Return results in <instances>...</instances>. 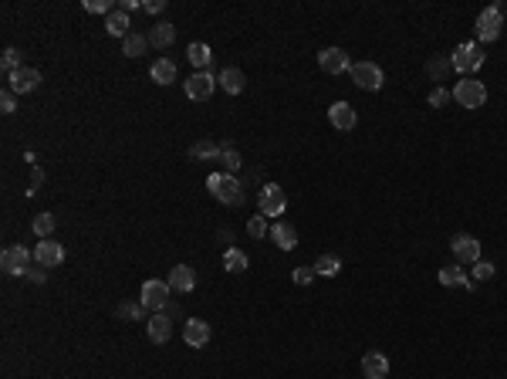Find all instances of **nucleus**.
I'll use <instances>...</instances> for the list:
<instances>
[{
  "mask_svg": "<svg viewBox=\"0 0 507 379\" xmlns=\"http://www.w3.org/2000/svg\"><path fill=\"white\" fill-rule=\"evenodd\" d=\"M206 190L220 204H227V207H240L244 204V186H240V180L230 176V173H210L206 176Z\"/></svg>",
  "mask_w": 507,
  "mask_h": 379,
  "instance_id": "1",
  "label": "nucleus"
},
{
  "mask_svg": "<svg viewBox=\"0 0 507 379\" xmlns=\"http://www.w3.org/2000/svg\"><path fill=\"white\" fill-rule=\"evenodd\" d=\"M477 44H490L501 38V31H504V7L501 3H490V7H484L480 14H477Z\"/></svg>",
  "mask_w": 507,
  "mask_h": 379,
  "instance_id": "2",
  "label": "nucleus"
},
{
  "mask_svg": "<svg viewBox=\"0 0 507 379\" xmlns=\"http://www.w3.org/2000/svg\"><path fill=\"white\" fill-rule=\"evenodd\" d=\"M450 65H453V72H460V75H473V72H480L484 68V51H480V44L477 41H464L453 47V54H450Z\"/></svg>",
  "mask_w": 507,
  "mask_h": 379,
  "instance_id": "3",
  "label": "nucleus"
},
{
  "mask_svg": "<svg viewBox=\"0 0 507 379\" xmlns=\"http://www.w3.org/2000/svg\"><path fill=\"white\" fill-rule=\"evenodd\" d=\"M453 102L460 109H484L487 102V85L477 82V78H464V82L453 85Z\"/></svg>",
  "mask_w": 507,
  "mask_h": 379,
  "instance_id": "4",
  "label": "nucleus"
},
{
  "mask_svg": "<svg viewBox=\"0 0 507 379\" xmlns=\"http://www.w3.org/2000/svg\"><path fill=\"white\" fill-rule=\"evenodd\" d=\"M257 207H261L264 217H281V213L288 210V193L277 183H264L257 190Z\"/></svg>",
  "mask_w": 507,
  "mask_h": 379,
  "instance_id": "5",
  "label": "nucleus"
},
{
  "mask_svg": "<svg viewBox=\"0 0 507 379\" xmlns=\"http://www.w3.org/2000/svg\"><path fill=\"white\" fill-rule=\"evenodd\" d=\"M349 75H352V82L358 85L362 91H379L382 82H386V78H382V68H379V65H372V61H355Z\"/></svg>",
  "mask_w": 507,
  "mask_h": 379,
  "instance_id": "6",
  "label": "nucleus"
},
{
  "mask_svg": "<svg viewBox=\"0 0 507 379\" xmlns=\"http://www.w3.org/2000/svg\"><path fill=\"white\" fill-rule=\"evenodd\" d=\"M169 281H146L142 285V305H146V312H153V315H159V312H166L169 308Z\"/></svg>",
  "mask_w": 507,
  "mask_h": 379,
  "instance_id": "7",
  "label": "nucleus"
},
{
  "mask_svg": "<svg viewBox=\"0 0 507 379\" xmlns=\"http://www.w3.org/2000/svg\"><path fill=\"white\" fill-rule=\"evenodd\" d=\"M31 261H34V251H28L24 244H10L7 251L0 254V268L7 274H28Z\"/></svg>",
  "mask_w": 507,
  "mask_h": 379,
  "instance_id": "8",
  "label": "nucleus"
},
{
  "mask_svg": "<svg viewBox=\"0 0 507 379\" xmlns=\"http://www.w3.org/2000/svg\"><path fill=\"white\" fill-rule=\"evenodd\" d=\"M318 68H321L325 75H345V72H352V58L342 47H325V51L318 54Z\"/></svg>",
  "mask_w": 507,
  "mask_h": 379,
  "instance_id": "9",
  "label": "nucleus"
},
{
  "mask_svg": "<svg viewBox=\"0 0 507 379\" xmlns=\"http://www.w3.org/2000/svg\"><path fill=\"white\" fill-rule=\"evenodd\" d=\"M450 251H453L457 261H464V264H477L480 261V241L473 234H453L450 237Z\"/></svg>",
  "mask_w": 507,
  "mask_h": 379,
  "instance_id": "10",
  "label": "nucleus"
},
{
  "mask_svg": "<svg viewBox=\"0 0 507 379\" xmlns=\"http://www.w3.org/2000/svg\"><path fill=\"white\" fill-rule=\"evenodd\" d=\"M213 88H217L213 72H196V75L186 78V98H193V102H206V98L213 95Z\"/></svg>",
  "mask_w": 507,
  "mask_h": 379,
  "instance_id": "11",
  "label": "nucleus"
},
{
  "mask_svg": "<svg viewBox=\"0 0 507 379\" xmlns=\"http://www.w3.org/2000/svg\"><path fill=\"white\" fill-rule=\"evenodd\" d=\"M38 85H41L38 68H17L14 75H7V88H10L14 95H28V91H34Z\"/></svg>",
  "mask_w": 507,
  "mask_h": 379,
  "instance_id": "12",
  "label": "nucleus"
},
{
  "mask_svg": "<svg viewBox=\"0 0 507 379\" xmlns=\"http://www.w3.org/2000/svg\"><path fill=\"white\" fill-rule=\"evenodd\" d=\"M34 261H38V268H58L65 261V248L47 237V241H41L38 248H34Z\"/></svg>",
  "mask_w": 507,
  "mask_h": 379,
  "instance_id": "13",
  "label": "nucleus"
},
{
  "mask_svg": "<svg viewBox=\"0 0 507 379\" xmlns=\"http://www.w3.org/2000/svg\"><path fill=\"white\" fill-rule=\"evenodd\" d=\"M183 342H186L190 349H203V345L210 342V325H206L203 318H186V325H183Z\"/></svg>",
  "mask_w": 507,
  "mask_h": 379,
  "instance_id": "14",
  "label": "nucleus"
},
{
  "mask_svg": "<svg viewBox=\"0 0 507 379\" xmlns=\"http://www.w3.org/2000/svg\"><path fill=\"white\" fill-rule=\"evenodd\" d=\"M166 281H169V288H173V292H183V295H186V292H193V288H196V271L190 268V264H176V268L169 271V278H166Z\"/></svg>",
  "mask_w": 507,
  "mask_h": 379,
  "instance_id": "15",
  "label": "nucleus"
},
{
  "mask_svg": "<svg viewBox=\"0 0 507 379\" xmlns=\"http://www.w3.org/2000/svg\"><path fill=\"white\" fill-rule=\"evenodd\" d=\"M440 285H443V288H467V292H473V281H470V274L460 264L440 268Z\"/></svg>",
  "mask_w": 507,
  "mask_h": 379,
  "instance_id": "16",
  "label": "nucleus"
},
{
  "mask_svg": "<svg viewBox=\"0 0 507 379\" xmlns=\"http://www.w3.org/2000/svg\"><path fill=\"white\" fill-rule=\"evenodd\" d=\"M328 119H332V126L338 129V132H349V129H355V122H358V116H355V109H352L349 102H335V105L328 109Z\"/></svg>",
  "mask_w": 507,
  "mask_h": 379,
  "instance_id": "17",
  "label": "nucleus"
},
{
  "mask_svg": "<svg viewBox=\"0 0 507 379\" xmlns=\"http://www.w3.org/2000/svg\"><path fill=\"white\" fill-rule=\"evenodd\" d=\"M362 373H365V379H386L389 376V359L382 352H365L362 356Z\"/></svg>",
  "mask_w": 507,
  "mask_h": 379,
  "instance_id": "18",
  "label": "nucleus"
},
{
  "mask_svg": "<svg viewBox=\"0 0 507 379\" xmlns=\"http://www.w3.org/2000/svg\"><path fill=\"white\" fill-rule=\"evenodd\" d=\"M271 241L281 251H294V248H298V230H294L288 220H277L271 227Z\"/></svg>",
  "mask_w": 507,
  "mask_h": 379,
  "instance_id": "19",
  "label": "nucleus"
},
{
  "mask_svg": "<svg viewBox=\"0 0 507 379\" xmlns=\"http://www.w3.org/2000/svg\"><path fill=\"white\" fill-rule=\"evenodd\" d=\"M146 332H149V338H153L156 345L169 342V336H173V315H166V312L153 315V318H149V325H146Z\"/></svg>",
  "mask_w": 507,
  "mask_h": 379,
  "instance_id": "20",
  "label": "nucleus"
},
{
  "mask_svg": "<svg viewBox=\"0 0 507 379\" xmlns=\"http://www.w3.org/2000/svg\"><path fill=\"white\" fill-rule=\"evenodd\" d=\"M186 61L193 65L196 72H210V68H213V51H210V44L193 41L186 47Z\"/></svg>",
  "mask_w": 507,
  "mask_h": 379,
  "instance_id": "21",
  "label": "nucleus"
},
{
  "mask_svg": "<svg viewBox=\"0 0 507 379\" xmlns=\"http://www.w3.org/2000/svg\"><path fill=\"white\" fill-rule=\"evenodd\" d=\"M105 31H109L112 38H122V41L132 34V21H129V14H125L122 7H116V10L105 17Z\"/></svg>",
  "mask_w": 507,
  "mask_h": 379,
  "instance_id": "22",
  "label": "nucleus"
},
{
  "mask_svg": "<svg viewBox=\"0 0 507 379\" xmlns=\"http://www.w3.org/2000/svg\"><path fill=\"white\" fill-rule=\"evenodd\" d=\"M217 85H220L227 95H240V91H244V85H247V78H244V72H240V68H224V72L217 75Z\"/></svg>",
  "mask_w": 507,
  "mask_h": 379,
  "instance_id": "23",
  "label": "nucleus"
},
{
  "mask_svg": "<svg viewBox=\"0 0 507 379\" xmlns=\"http://www.w3.org/2000/svg\"><path fill=\"white\" fill-rule=\"evenodd\" d=\"M149 78L156 85H173L176 82V61L173 58H159L156 65L149 68Z\"/></svg>",
  "mask_w": 507,
  "mask_h": 379,
  "instance_id": "24",
  "label": "nucleus"
},
{
  "mask_svg": "<svg viewBox=\"0 0 507 379\" xmlns=\"http://www.w3.org/2000/svg\"><path fill=\"white\" fill-rule=\"evenodd\" d=\"M173 41H176V24H169V21H159L156 28L149 31V44L153 47H169Z\"/></svg>",
  "mask_w": 507,
  "mask_h": 379,
  "instance_id": "25",
  "label": "nucleus"
},
{
  "mask_svg": "<svg viewBox=\"0 0 507 379\" xmlns=\"http://www.w3.org/2000/svg\"><path fill=\"white\" fill-rule=\"evenodd\" d=\"M146 47H149V34L132 31V34L122 41V54H125V58H142V54H146Z\"/></svg>",
  "mask_w": 507,
  "mask_h": 379,
  "instance_id": "26",
  "label": "nucleus"
},
{
  "mask_svg": "<svg viewBox=\"0 0 507 379\" xmlns=\"http://www.w3.org/2000/svg\"><path fill=\"white\" fill-rule=\"evenodd\" d=\"M342 271V257L338 254H321L318 261H314V274L318 278H335Z\"/></svg>",
  "mask_w": 507,
  "mask_h": 379,
  "instance_id": "27",
  "label": "nucleus"
},
{
  "mask_svg": "<svg viewBox=\"0 0 507 379\" xmlns=\"http://www.w3.org/2000/svg\"><path fill=\"white\" fill-rule=\"evenodd\" d=\"M450 72H453V65H450V54H436V58H429L427 75L433 78V82H443Z\"/></svg>",
  "mask_w": 507,
  "mask_h": 379,
  "instance_id": "28",
  "label": "nucleus"
},
{
  "mask_svg": "<svg viewBox=\"0 0 507 379\" xmlns=\"http://www.w3.org/2000/svg\"><path fill=\"white\" fill-rule=\"evenodd\" d=\"M190 156L193 160H220V142H213V139H199L190 146Z\"/></svg>",
  "mask_w": 507,
  "mask_h": 379,
  "instance_id": "29",
  "label": "nucleus"
},
{
  "mask_svg": "<svg viewBox=\"0 0 507 379\" xmlns=\"http://www.w3.org/2000/svg\"><path fill=\"white\" fill-rule=\"evenodd\" d=\"M220 166H224V173H230V176L240 173V153H237L230 142H220Z\"/></svg>",
  "mask_w": 507,
  "mask_h": 379,
  "instance_id": "30",
  "label": "nucleus"
},
{
  "mask_svg": "<svg viewBox=\"0 0 507 379\" xmlns=\"http://www.w3.org/2000/svg\"><path fill=\"white\" fill-rule=\"evenodd\" d=\"M247 264H250V261H247V254L237 251V248H227V254H224V268H227L230 274H244V271H247Z\"/></svg>",
  "mask_w": 507,
  "mask_h": 379,
  "instance_id": "31",
  "label": "nucleus"
},
{
  "mask_svg": "<svg viewBox=\"0 0 507 379\" xmlns=\"http://www.w3.org/2000/svg\"><path fill=\"white\" fill-rule=\"evenodd\" d=\"M142 315H146V305H142V301H139V305H136V301H122V305H118V318L139 322Z\"/></svg>",
  "mask_w": 507,
  "mask_h": 379,
  "instance_id": "32",
  "label": "nucleus"
},
{
  "mask_svg": "<svg viewBox=\"0 0 507 379\" xmlns=\"http://www.w3.org/2000/svg\"><path fill=\"white\" fill-rule=\"evenodd\" d=\"M34 234H38L41 241H47V237L54 234V217H51V213H38V217H34Z\"/></svg>",
  "mask_w": 507,
  "mask_h": 379,
  "instance_id": "33",
  "label": "nucleus"
},
{
  "mask_svg": "<svg viewBox=\"0 0 507 379\" xmlns=\"http://www.w3.org/2000/svg\"><path fill=\"white\" fill-rule=\"evenodd\" d=\"M494 271H497V268H494L490 261H477V264H473V271H470V281H473V285H477V281H490V278H494Z\"/></svg>",
  "mask_w": 507,
  "mask_h": 379,
  "instance_id": "34",
  "label": "nucleus"
},
{
  "mask_svg": "<svg viewBox=\"0 0 507 379\" xmlns=\"http://www.w3.org/2000/svg\"><path fill=\"white\" fill-rule=\"evenodd\" d=\"M0 65H3V72H7V75H14L17 68H24V65H21V51H17V47H7V51H3V58H0Z\"/></svg>",
  "mask_w": 507,
  "mask_h": 379,
  "instance_id": "35",
  "label": "nucleus"
},
{
  "mask_svg": "<svg viewBox=\"0 0 507 379\" xmlns=\"http://www.w3.org/2000/svg\"><path fill=\"white\" fill-rule=\"evenodd\" d=\"M453 102V91H446L443 85H436L433 91H429V109H443V105H450Z\"/></svg>",
  "mask_w": 507,
  "mask_h": 379,
  "instance_id": "36",
  "label": "nucleus"
},
{
  "mask_svg": "<svg viewBox=\"0 0 507 379\" xmlns=\"http://www.w3.org/2000/svg\"><path fill=\"white\" fill-rule=\"evenodd\" d=\"M247 234H250V237H257V241H261L264 234H271L268 217H264V213H261V217H250V220H247Z\"/></svg>",
  "mask_w": 507,
  "mask_h": 379,
  "instance_id": "37",
  "label": "nucleus"
},
{
  "mask_svg": "<svg viewBox=\"0 0 507 379\" xmlns=\"http://www.w3.org/2000/svg\"><path fill=\"white\" fill-rule=\"evenodd\" d=\"M314 278H318V274H314V268H305V264H301V268H294V274H291V281H294L298 288H305V285H312Z\"/></svg>",
  "mask_w": 507,
  "mask_h": 379,
  "instance_id": "38",
  "label": "nucleus"
},
{
  "mask_svg": "<svg viewBox=\"0 0 507 379\" xmlns=\"http://www.w3.org/2000/svg\"><path fill=\"white\" fill-rule=\"evenodd\" d=\"M85 10L88 14H112V0H85Z\"/></svg>",
  "mask_w": 507,
  "mask_h": 379,
  "instance_id": "39",
  "label": "nucleus"
},
{
  "mask_svg": "<svg viewBox=\"0 0 507 379\" xmlns=\"http://www.w3.org/2000/svg\"><path fill=\"white\" fill-rule=\"evenodd\" d=\"M14 109H17V98H14V91H10V88H3V95H0V112H3V116H10Z\"/></svg>",
  "mask_w": 507,
  "mask_h": 379,
  "instance_id": "40",
  "label": "nucleus"
},
{
  "mask_svg": "<svg viewBox=\"0 0 507 379\" xmlns=\"http://www.w3.org/2000/svg\"><path fill=\"white\" fill-rule=\"evenodd\" d=\"M142 10L156 17V14H162V10H166V0H146V3H142Z\"/></svg>",
  "mask_w": 507,
  "mask_h": 379,
  "instance_id": "41",
  "label": "nucleus"
},
{
  "mask_svg": "<svg viewBox=\"0 0 507 379\" xmlns=\"http://www.w3.org/2000/svg\"><path fill=\"white\" fill-rule=\"evenodd\" d=\"M44 271H47V268H28V274H24V278H28V281H34V285H44V278H47Z\"/></svg>",
  "mask_w": 507,
  "mask_h": 379,
  "instance_id": "42",
  "label": "nucleus"
},
{
  "mask_svg": "<svg viewBox=\"0 0 507 379\" xmlns=\"http://www.w3.org/2000/svg\"><path fill=\"white\" fill-rule=\"evenodd\" d=\"M41 183H44V173H41V169H34V176H31V190H28V193H38Z\"/></svg>",
  "mask_w": 507,
  "mask_h": 379,
  "instance_id": "43",
  "label": "nucleus"
},
{
  "mask_svg": "<svg viewBox=\"0 0 507 379\" xmlns=\"http://www.w3.org/2000/svg\"><path fill=\"white\" fill-rule=\"evenodd\" d=\"M118 7H122V10H125V14H132V10H139V3H136V0H122V3H118Z\"/></svg>",
  "mask_w": 507,
  "mask_h": 379,
  "instance_id": "44",
  "label": "nucleus"
},
{
  "mask_svg": "<svg viewBox=\"0 0 507 379\" xmlns=\"http://www.w3.org/2000/svg\"><path fill=\"white\" fill-rule=\"evenodd\" d=\"M504 21H507V7H504Z\"/></svg>",
  "mask_w": 507,
  "mask_h": 379,
  "instance_id": "45",
  "label": "nucleus"
}]
</instances>
